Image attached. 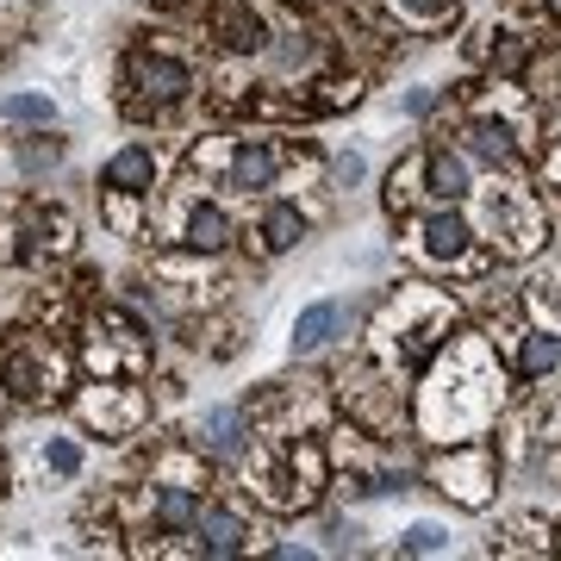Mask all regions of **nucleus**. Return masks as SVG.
<instances>
[{
    "instance_id": "1",
    "label": "nucleus",
    "mask_w": 561,
    "mask_h": 561,
    "mask_svg": "<svg viewBox=\"0 0 561 561\" xmlns=\"http://www.w3.org/2000/svg\"><path fill=\"white\" fill-rule=\"evenodd\" d=\"M505 412V362L493 356V343L481 331H449L437 343V356L424 362L419 381V437L431 443H468L486 437Z\"/></svg>"
},
{
    "instance_id": "2",
    "label": "nucleus",
    "mask_w": 561,
    "mask_h": 561,
    "mask_svg": "<svg viewBox=\"0 0 561 561\" xmlns=\"http://www.w3.org/2000/svg\"><path fill=\"white\" fill-rule=\"evenodd\" d=\"M449 331H456V306L443 300L437 287L405 280L400 294L387 300V312L375 319V356L400 375V368H419V362L437 356V343Z\"/></svg>"
},
{
    "instance_id": "3",
    "label": "nucleus",
    "mask_w": 561,
    "mask_h": 561,
    "mask_svg": "<svg viewBox=\"0 0 561 561\" xmlns=\"http://www.w3.org/2000/svg\"><path fill=\"white\" fill-rule=\"evenodd\" d=\"M481 225H486V243H493L505 262H530L542 250V238H549L542 206L530 201L524 187H512V181H493L481 194Z\"/></svg>"
},
{
    "instance_id": "4",
    "label": "nucleus",
    "mask_w": 561,
    "mask_h": 561,
    "mask_svg": "<svg viewBox=\"0 0 561 561\" xmlns=\"http://www.w3.org/2000/svg\"><path fill=\"white\" fill-rule=\"evenodd\" d=\"M431 486H437L443 500H456L461 512H486L493 493H500V456L481 437L449 443V456L431 461Z\"/></svg>"
},
{
    "instance_id": "5",
    "label": "nucleus",
    "mask_w": 561,
    "mask_h": 561,
    "mask_svg": "<svg viewBox=\"0 0 561 561\" xmlns=\"http://www.w3.org/2000/svg\"><path fill=\"white\" fill-rule=\"evenodd\" d=\"M76 419L88 424V431H101V437H131L144 419V393L138 387H119V381H94V387H81V400H76Z\"/></svg>"
},
{
    "instance_id": "6",
    "label": "nucleus",
    "mask_w": 561,
    "mask_h": 561,
    "mask_svg": "<svg viewBox=\"0 0 561 561\" xmlns=\"http://www.w3.org/2000/svg\"><path fill=\"white\" fill-rule=\"evenodd\" d=\"M468 243H474V231H468V219H461L456 206H437V213H424V219L412 225V256L431 262V268L468 262Z\"/></svg>"
},
{
    "instance_id": "7",
    "label": "nucleus",
    "mask_w": 561,
    "mask_h": 561,
    "mask_svg": "<svg viewBox=\"0 0 561 561\" xmlns=\"http://www.w3.org/2000/svg\"><path fill=\"white\" fill-rule=\"evenodd\" d=\"M194 449L219 461H238L250 449V419H243L238 405H206L201 419H194Z\"/></svg>"
},
{
    "instance_id": "8",
    "label": "nucleus",
    "mask_w": 561,
    "mask_h": 561,
    "mask_svg": "<svg viewBox=\"0 0 561 561\" xmlns=\"http://www.w3.org/2000/svg\"><path fill=\"white\" fill-rule=\"evenodd\" d=\"M131 88H138L150 106H169V101H181V94L194 88V76H187V62H175V57H138Z\"/></svg>"
},
{
    "instance_id": "9",
    "label": "nucleus",
    "mask_w": 561,
    "mask_h": 561,
    "mask_svg": "<svg viewBox=\"0 0 561 561\" xmlns=\"http://www.w3.org/2000/svg\"><path fill=\"white\" fill-rule=\"evenodd\" d=\"M424 194L443 206H456L474 194V175H468V157L461 150H424Z\"/></svg>"
},
{
    "instance_id": "10",
    "label": "nucleus",
    "mask_w": 561,
    "mask_h": 561,
    "mask_svg": "<svg viewBox=\"0 0 561 561\" xmlns=\"http://www.w3.org/2000/svg\"><path fill=\"white\" fill-rule=\"evenodd\" d=\"M337 331H343V306L337 300H312L300 319H294V337L287 343H294V356H319Z\"/></svg>"
},
{
    "instance_id": "11",
    "label": "nucleus",
    "mask_w": 561,
    "mask_h": 561,
    "mask_svg": "<svg viewBox=\"0 0 561 561\" xmlns=\"http://www.w3.org/2000/svg\"><path fill=\"white\" fill-rule=\"evenodd\" d=\"M101 181L113 194H150V181H157V150H150V144H125L119 157L106 162Z\"/></svg>"
},
{
    "instance_id": "12",
    "label": "nucleus",
    "mask_w": 561,
    "mask_h": 561,
    "mask_svg": "<svg viewBox=\"0 0 561 561\" xmlns=\"http://www.w3.org/2000/svg\"><path fill=\"white\" fill-rule=\"evenodd\" d=\"M187 537H194L201 556H238V549H243V518H238V512H194Z\"/></svg>"
},
{
    "instance_id": "13",
    "label": "nucleus",
    "mask_w": 561,
    "mask_h": 561,
    "mask_svg": "<svg viewBox=\"0 0 561 561\" xmlns=\"http://www.w3.org/2000/svg\"><path fill=\"white\" fill-rule=\"evenodd\" d=\"M468 150L481 162H493V169H518V144H512V125L493 119V113H481V119L468 125Z\"/></svg>"
},
{
    "instance_id": "14",
    "label": "nucleus",
    "mask_w": 561,
    "mask_h": 561,
    "mask_svg": "<svg viewBox=\"0 0 561 561\" xmlns=\"http://www.w3.org/2000/svg\"><path fill=\"white\" fill-rule=\"evenodd\" d=\"M181 243H187L194 256H213V250H225V243H231V219H225L219 206H194V213H187V225H181Z\"/></svg>"
},
{
    "instance_id": "15",
    "label": "nucleus",
    "mask_w": 561,
    "mask_h": 561,
    "mask_svg": "<svg viewBox=\"0 0 561 561\" xmlns=\"http://www.w3.org/2000/svg\"><path fill=\"white\" fill-rule=\"evenodd\" d=\"M219 38H225V50H262L268 44V32H262V20L250 13V7H238V0H225L219 7Z\"/></svg>"
},
{
    "instance_id": "16",
    "label": "nucleus",
    "mask_w": 561,
    "mask_h": 561,
    "mask_svg": "<svg viewBox=\"0 0 561 561\" xmlns=\"http://www.w3.org/2000/svg\"><path fill=\"white\" fill-rule=\"evenodd\" d=\"M225 175H231V187H243V194H250V187H268V181H275V150H268V144H238Z\"/></svg>"
},
{
    "instance_id": "17",
    "label": "nucleus",
    "mask_w": 561,
    "mask_h": 561,
    "mask_svg": "<svg viewBox=\"0 0 561 561\" xmlns=\"http://www.w3.org/2000/svg\"><path fill=\"white\" fill-rule=\"evenodd\" d=\"M300 238H306V213L300 206L275 201L268 213H262V243H268V250H294Z\"/></svg>"
},
{
    "instance_id": "18",
    "label": "nucleus",
    "mask_w": 561,
    "mask_h": 561,
    "mask_svg": "<svg viewBox=\"0 0 561 561\" xmlns=\"http://www.w3.org/2000/svg\"><path fill=\"white\" fill-rule=\"evenodd\" d=\"M194 512H201V500H194V486L162 481V493H157V518L169 524V530H187V524H194Z\"/></svg>"
},
{
    "instance_id": "19",
    "label": "nucleus",
    "mask_w": 561,
    "mask_h": 561,
    "mask_svg": "<svg viewBox=\"0 0 561 561\" xmlns=\"http://www.w3.org/2000/svg\"><path fill=\"white\" fill-rule=\"evenodd\" d=\"M0 119H13V125H50V119H57V101H50V94H7V101H0Z\"/></svg>"
},
{
    "instance_id": "20",
    "label": "nucleus",
    "mask_w": 561,
    "mask_h": 561,
    "mask_svg": "<svg viewBox=\"0 0 561 561\" xmlns=\"http://www.w3.org/2000/svg\"><path fill=\"white\" fill-rule=\"evenodd\" d=\"M443 549H449V524L419 518V524H405L400 530V556H443Z\"/></svg>"
},
{
    "instance_id": "21",
    "label": "nucleus",
    "mask_w": 561,
    "mask_h": 561,
    "mask_svg": "<svg viewBox=\"0 0 561 561\" xmlns=\"http://www.w3.org/2000/svg\"><path fill=\"white\" fill-rule=\"evenodd\" d=\"M524 337H530V343H524L518 368H524V375H549V368L561 362V337H542V331H524Z\"/></svg>"
},
{
    "instance_id": "22",
    "label": "nucleus",
    "mask_w": 561,
    "mask_h": 561,
    "mask_svg": "<svg viewBox=\"0 0 561 561\" xmlns=\"http://www.w3.org/2000/svg\"><path fill=\"white\" fill-rule=\"evenodd\" d=\"M57 162H62V138H50V131L32 138V144H20V169L25 175H44V169H57Z\"/></svg>"
},
{
    "instance_id": "23",
    "label": "nucleus",
    "mask_w": 561,
    "mask_h": 561,
    "mask_svg": "<svg viewBox=\"0 0 561 561\" xmlns=\"http://www.w3.org/2000/svg\"><path fill=\"white\" fill-rule=\"evenodd\" d=\"M412 194H424V150H419V157H405V169H393V194H387V201H393V213H400Z\"/></svg>"
},
{
    "instance_id": "24",
    "label": "nucleus",
    "mask_w": 561,
    "mask_h": 561,
    "mask_svg": "<svg viewBox=\"0 0 561 561\" xmlns=\"http://www.w3.org/2000/svg\"><path fill=\"white\" fill-rule=\"evenodd\" d=\"M400 20H419V25H437V20H449L456 13V0H387Z\"/></svg>"
},
{
    "instance_id": "25",
    "label": "nucleus",
    "mask_w": 561,
    "mask_h": 561,
    "mask_svg": "<svg viewBox=\"0 0 561 561\" xmlns=\"http://www.w3.org/2000/svg\"><path fill=\"white\" fill-rule=\"evenodd\" d=\"M38 381H44V368H38L32 356H13V362H7V387H13L20 400H32V393H44Z\"/></svg>"
},
{
    "instance_id": "26",
    "label": "nucleus",
    "mask_w": 561,
    "mask_h": 561,
    "mask_svg": "<svg viewBox=\"0 0 561 561\" xmlns=\"http://www.w3.org/2000/svg\"><path fill=\"white\" fill-rule=\"evenodd\" d=\"M44 468H50V474H81V449L76 443H44Z\"/></svg>"
},
{
    "instance_id": "27",
    "label": "nucleus",
    "mask_w": 561,
    "mask_h": 561,
    "mask_svg": "<svg viewBox=\"0 0 561 561\" xmlns=\"http://www.w3.org/2000/svg\"><path fill=\"white\" fill-rule=\"evenodd\" d=\"M362 175H368V162H362L356 150H350V157H337V162H331V181H337V187H356Z\"/></svg>"
},
{
    "instance_id": "28",
    "label": "nucleus",
    "mask_w": 561,
    "mask_h": 561,
    "mask_svg": "<svg viewBox=\"0 0 561 561\" xmlns=\"http://www.w3.org/2000/svg\"><path fill=\"white\" fill-rule=\"evenodd\" d=\"M324 537H331V549H362V524L331 518V524H324Z\"/></svg>"
},
{
    "instance_id": "29",
    "label": "nucleus",
    "mask_w": 561,
    "mask_h": 561,
    "mask_svg": "<svg viewBox=\"0 0 561 561\" xmlns=\"http://www.w3.org/2000/svg\"><path fill=\"white\" fill-rule=\"evenodd\" d=\"M405 113H412V119H424V113H431V106H437V88H412V94H405Z\"/></svg>"
},
{
    "instance_id": "30",
    "label": "nucleus",
    "mask_w": 561,
    "mask_h": 561,
    "mask_svg": "<svg viewBox=\"0 0 561 561\" xmlns=\"http://www.w3.org/2000/svg\"><path fill=\"white\" fill-rule=\"evenodd\" d=\"M542 443H561V405L549 412V419H542Z\"/></svg>"
},
{
    "instance_id": "31",
    "label": "nucleus",
    "mask_w": 561,
    "mask_h": 561,
    "mask_svg": "<svg viewBox=\"0 0 561 561\" xmlns=\"http://www.w3.org/2000/svg\"><path fill=\"white\" fill-rule=\"evenodd\" d=\"M542 7H549V13H556V20H561V0H542Z\"/></svg>"
},
{
    "instance_id": "32",
    "label": "nucleus",
    "mask_w": 561,
    "mask_h": 561,
    "mask_svg": "<svg viewBox=\"0 0 561 561\" xmlns=\"http://www.w3.org/2000/svg\"><path fill=\"white\" fill-rule=\"evenodd\" d=\"M556 556H561V537H556Z\"/></svg>"
}]
</instances>
